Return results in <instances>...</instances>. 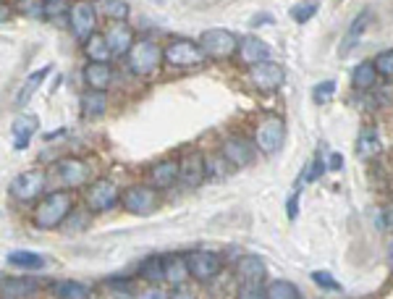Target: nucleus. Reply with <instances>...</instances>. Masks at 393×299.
<instances>
[{
    "label": "nucleus",
    "mask_w": 393,
    "mask_h": 299,
    "mask_svg": "<svg viewBox=\"0 0 393 299\" xmlns=\"http://www.w3.org/2000/svg\"><path fill=\"white\" fill-rule=\"evenodd\" d=\"M52 294L58 299H87L89 297V286L79 281H58L52 283Z\"/></svg>",
    "instance_id": "nucleus-32"
},
{
    "label": "nucleus",
    "mask_w": 393,
    "mask_h": 299,
    "mask_svg": "<svg viewBox=\"0 0 393 299\" xmlns=\"http://www.w3.org/2000/svg\"><path fill=\"white\" fill-rule=\"evenodd\" d=\"M223 158L236 165V168H247L255 161V145L244 137H231L223 142Z\"/></svg>",
    "instance_id": "nucleus-13"
},
{
    "label": "nucleus",
    "mask_w": 393,
    "mask_h": 299,
    "mask_svg": "<svg viewBox=\"0 0 393 299\" xmlns=\"http://www.w3.org/2000/svg\"><path fill=\"white\" fill-rule=\"evenodd\" d=\"M189 260V273L194 276L196 281H210L221 273V257L210 252V249H196L187 257Z\"/></svg>",
    "instance_id": "nucleus-11"
},
{
    "label": "nucleus",
    "mask_w": 393,
    "mask_h": 299,
    "mask_svg": "<svg viewBox=\"0 0 393 299\" xmlns=\"http://www.w3.org/2000/svg\"><path fill=\"white\" fill-rule=\"evenodd\" d=\"M181 171H179V181L184 184V187L194 189L202 184V179H205V171H207V161L202 158L199 153H187L184 158H181Z\"/></svg>",
    "instance_id": "nucleus-14"
},
{
    "label": "nucleus",
    "mask_w": 393,
    "mask_h": 299,
    "mask_svg": "<svg viewBox=\"0 0 393 299\" xmlns=\"http://www.w3.org/2000/svg\"><path fill=\"white\" fill-rule=\"evenodd\" d=\"M388 268L393 271V234H391V239H388Z\"/></svg>",
    "instance_id": "nucleus-47"
},
{
    "label": "nucleus",
    "mask_w": 393,
    "mask_h": 299,
    "mask_svg": "<svg viewBox=\"0 0 393 299\" xmlns=\"http://www.w3.org/2000/svg\"><path fill=\"white\" fill-rule=\"evenodd\" d=\"M94 24H97V11H94L92 3H84V0H79L71 6V13H69V26L74 37L87 43L89 37L94 35Z\"/></svg>",
    "instance_id": "nucleus-7"
},
{
    "label": "nucleus",
    "mask_w": 393,
    "mask_h": 299,
    "mask_svg": "<svg viewBox=\"0 0 393 299\" xmlns=\"http://www.w3.org/2000/svg\"><path fill=\"white\" fill-rule=\"evenodd\" d=\"M121 205L134 215H150L157 207V192L153 187H142V184L128 187L121 197Z\"/></svg>",
    "instance_id": "nucleus-9"
},
{
    "label": "nucleus",
    "mask_w": 393,
    "mask_h": 299,
    "mask_svg": "<svg viewBox=\"0 0 393 299\" xmlns=\"http://www.w3.org/2000/svg\"><path fill=\"white\" fill-rule=\"evenodd\" d=\"M48 71H50V66H45V69L35 71V74H32V77H29L24 85H21V89H18V94H16V105H18V108H24V105L32 100V94L37 92V87L43 85V79L48 77Z\"/></svg>",
    "instance_id": "nucleus-31"
},
{
    "label": "nucleus",
    "mask_w": 393,
    "mask_h": 299,
    "mask_svg": "<svg viewBox=\"0 0 393 299\" xmlns=\"http://www.w3.org/2000/svg\"><path fill=\"white\" fill-rule=\"evenodd\" d=\"M71 207H74V195L71 192H50L37 205L35 226L37 229H58L71 215Z\"/></svg>",
    "instance_id": "nucleus-1"
},
{
    "label": "nucleus",
    "mask_w": 393,
    "mask_h": 299,
    "mask_svg": "<svg viewBox=\"0 0 393 299\" xmlns=\"http://www.w3.org/2000/svg\"><path fill=\"white\" fill-rule=\"evenodd\" d=\"M317 13V3L315 0H304V3H299V6H294L291 9V18L294 21H299V24H304V21H309V18Z\"/></svg>",
    "instance_id": "nucleus-35"
},
{
    "label": "nucleus",
    "mask_w": 393,
    "mask_h": 299,
    "mask_svg": "<svg viewBox=\"0 0 393 299\" xmlns=\"http://www.w3.org/2000/svg\"><path fill=\"white\" fill-rule=\"evenodd\" d=\"M105 40H108L113 58H123L134 48V32H131V26L126 21H111L108 32H105Z\"/></svg>",
    "instance_id": "nucleus-12"
},
{
    "label": "nucleus",
    "mask_w": 393,
    "mask_h": 299,
    "mask_svg": "<svg viewBox=\"0 0 393 299\" xmlns=\"http://www.w3.org/2000/svg\"><path fill=\"white\" fill-rule=\"evenodd\" d=\"M377 79V69H375V60H362L359 66H354V74H351V85L354 89L365 92V89H372Z\"/></svg>",
    "instance_id": "nucleus-24"
},
{
    "label": "nucleus",
    "mask_w": 393,
    "mask_h": 299,
    "mask_svg": "<svg viewBox=\"0 0 393 299\" xmlns=\"http://www.w3.org/2000/svg\"><path fill=\"white\" fill-rule=\"evenodd\" d=\"M265 299H299V289L291 281H273L265 289Z\"/></svg>",
    "instance_id": "nucleus-33"
},
{
    "label": "nucleus",
    "mask_w": 393,
    "mask_h": 299,
    "mask_svg": "<svg viewBox=\"0 0 393 299\" xmlns=\"http://www.w3.org/2000/svg\"><path fill=\"white\" fill-rule=\"evenodd\" d=\"M45 3H48V0H21V3H18V11H21L24 16L45 18Z\"/></svg>",
    "instance_id": "nucleus-36"
},
{
    "label": "nucleus",
    "mask_w": 393,
    "mask_h": 299,
    "mask_svg": "<svg viewBox=\"0 0 393 299\" xmlns=\"http://www.w3.org/2000/svg\"><path fill=\"white\" fill-rule=\"evenodd\" d=\"M383 223L393 231V202H388V205L383 207Z\"/></svg>",
    "instance_id": "nucleus-44"
},
{
    "label": "nucleus",
    "mask_w": 393,
    "mask_h": 299,
    "mask_svg": "<svg viewBox=\"0 0 393 299\" xmlns=\"http://www.w3.org/2000/svg\"><path fill=\"white\" fill-rule=\"evenodd\" d=\"M249 82H252L257 89H262V92H275V89L286 82V71H283L281 63L265 60V63H257V66L249 69Z\"/></svg>",
    "instance_id": "nucleus-8"
},
{
    "label": "nucleus",
    "mask_w": 393,
    "mask_h": 299,
    "mask_svg": "<svg viewBox=\"0 0 393 299\" xmlns=\"http://www.w3.org/2000/svg\"><path fill=\"white\" fill-rule=\"evenodd\" d=\"M55 173H58V179L69 189L82 187V184L89 179V168H87V163L79 161V158H63V161H58L55 163Z\"/></svg>",
    "instance_id": "nucleus-15"
},
{
    "label": "nucleus",
    "mask_w": 393,
    "mask_h": 299,
    "mask_svg": "<svg viewBox=\"0 0 393 299\" xmlns=\"http://www.w3.org/2000/svg\"><path fill=\"white\" fill-rule=\"evenodd\" d=\"M171 299H194V294H192V291H187V289H176L171 294Z\"/></svg>",
    "instance_id": "nucleus-45"
},
{
    "label": "nucleus",
    "mask_w": 393,
    "mask_h": 299,
    "mask_svg": "<svg viewBox=\"0 0 393 299\" xmlns=\"http://www.w3.org/2000/svg\"><path fill=\"white\" fill-rule=\"evenodd\" d=\"M205 50L199 48V43L194 40H187V37H179V40H171L168 48H165V63L173 66V69H196L205 63Z\"/></svg>",
    "instance_id": "nucleus-3"
},
{
    "label": "nucleus",
    "mask_w": 393,
    "mask_h": 299,
    "mask_svg": "<svg viewBox=\"0 0 393 299\" xmlns=\"http://www.w3.org/2000/svg\"><path fill=\"white\" fill-rule=\"evenodd\" d=\"M312 281L320 286V289H328V291H341V283L336 281L331 273H325V271H315L312 273Z\"/></svg>",
    "instance_id": "nucleus-39"
},
{
    "label": "nucleus",
    "mask_w": 393,
    "mask_h": 299,
    "mask_svg": "<svg viewBox=\"0 0 393 299\" xmlns=\"http://www.w3.org/2000/svg\"><path fill=\"white\" fill-rule=\"evenodd\" d=\"M265 263H262V257L257 255H244L236 265V273H239V281L241 283H262L265 278Z\"/></svg>",
    "instance_id": "nucleus-21"
},
{
    "label": "nucleus",
    "mask_w": 393,
    "mask_h": 299,
    "mask_svg": "<svg viewBox=\"0 0 393 299\" xmlns=\"http://www.w3.org/2000/svg\"><path fill=\"white\" fill-rule=\"evenodd\" d=\"M341 155H331V163H328V168H331V171H338V168H341Z\"/></svg>",
    "instance_id": "nucleus-46"
},
{
    "label": "nucleus",
    "mask_w": 393,
    "mask_h": 299,
    "mask_svg": "<svg viewBox=\"0 0 393 299\" xmlns=\"http://www.w3.org/2000/svg\"><path fill=\"white\" fill-rule=\"evenodd\" d=\"M286 139V124L281 116H265L255 131V145L265 155H275L283 147Z\"/></svg>",
    "instance_id": "nucleus-5"
},
{
    "label": "nucleus",
    "mask_w": 393,
    "mask_h": 299,
    "mask_svg": "<svg viewBox=\"0 0 393 299\" xmlns=\"http://www.w3.org/2000/svg\"><path fill=\"white\" fill-rule=\"evenodd\" d=\"M239 299H265V291H262V283H241Z\"/></svg>",
    "instance_id": "nucleus-41"
},
{
    "label": "nucleus",
    "mask_w": 393,
    "mask_h": 299,
    "mask_svg": "<svg viewBox=\"0 0 393 299\" xmlns=\"http://www.w3.org/2000/svg\"><path fill=\"white\" fill-rule=\"evenodd\" d=\"M45 184H48V173L43 168H29V171H21L16 179L11 181L9 192L16 197L18 202H32L45 192Z\"/></svg>",
    "instance_id": "nucleus-6"
},
{
    "label": "nucleus",
    "mask_w": 393,
    "mask_h": 299,
    "mask_svg": "<svg viewBox=\"0 0 393 299\" xmlns=\"http://www.w3.org/2000/svg\"><path fill=\"white\" fill-rule=\"evenodd\" d=\"M79 105H82V113H84L87 119H100L105 113V108H108V97H105V92H100V89H87V92L82 94Z\"/></svg>",
    "instance_id": "nucleus-23"
},
{
    "label": "nucleus",
    "mask_w": 393,
    "mask_h": 299,
    "mask_svg": "<svg viewBox=\"0 0 393 299\" xmlns=\"http://www.w3.org/2000/svg\"><path fill=\"white\" fill-rule=\"evenodd\" d=\"M189 273V260L187 257H181V255H168L165 257V281H171L179 286Z\"/></svg>",
    "instance_id": "nucleus-27"
},
{
    "label": "nucleus",
    "mask_w": 393,
    "mask_h": 299,
    "mask_svg": "<svg viewBox=\"0 0 393 299\" xmlns=\"http://www.w3.org/2000/svg\"><path fill=\"white\" fill-rule=\"evenodd\" d=\"M199 48L205 50L207 58L223 60V58H231L233 53L239 50V40L228 29H207L199 37Z\"/></svg>",
    "instance_id": "nucleus-4"
},
{
    "label": "nucleus",
    "mask_w": 393,
    "mask_h": 299,
    "mask_svg": "<svg viewBox=\"0 0 393 299\" xmlns=\"http://www.w3.org/2000/svg\"><path fill=\"white\" fill-rule=\"evenodd\" d=\"M179 171H181L179 161H162V163H157V165H153L150 181H153L155 189H168L179 181Z\"/></svg>",
    "instance_id": "nucleus-22"
},
{
    "label": "nucleus",
    "mask_w": 393,
    "mask_h": 299,
    "mask_svg": "<svg viewBox=\"0 0 393 299\" xmlns=\"http://www.w3.org/2000/svg\"><path fill=\"white\" fill-rule=\"evenodd\" d=\"M3 299H29L37 291V281L29 276H16V278H3L0 283Z\"/></svg>",
    "instance_id": "nucleus-19"
},
{
    "label": "nucleus",
    "mask_w": 393,
    "mask_h": 299,
    "mask_svg": "<svg viewBox=\"0 0 393 299\" xmlns=\"http://www.w3.org/2000/svg\"><path fill=\"white\" fill-rule=\"evenodd\" d=\"M139 299H171V294H165V291H162L160 286L155 283V286H150L147 291H142V294H139Z\"/></svg>",
    "instance_id": "nucleus-42"
},
{
    "label": "nucleus",
    "mask_w": 393,
    "mask_h": 299,
    "mask_svg": "<svg viewBox=\"0 0 393 299\" xmlns=\"http://www.w3.org/2000/svg\"><path fill=\"white\" fill-rule=\"evenodd\" d=\"M69 0H48L45 3V18H69Z\"/></svg>",
    "instance_id": "nucleus-34"
},
{
    "label": "nucleus",
    "mask_w": 393,
    "mask_h": 299,
    "mask_svg": "<svg viewBox=\"0 0 393 299\" xmlns=\"http://www.w3.org/2000/svg\"><path fill=\"white\" fill-rule=\"evenodd\" d=\"M118 202V187L111 179H97L87 189V207L92 213H105Z\"/></svg>",
    "instance_id": "nucleus-10"
},
{
    "label": "nucleus",
    "mask_w": 393,
    "mask_h": 299,
    "mask_svg": "<svg viewBox=\"0 0 393 299\" xmlns=\"http://www.w3.org/2000/svg\"><path fill=\"white\" fill-rule=\"evenodd\" d=\"M139 278H145L150 283L165 281V257H147L145 263L139 265Z\"/></svg>",
    "instance_id": "nucleus-29"
},
{
    "label": "nucleus",
    "mask_w": 393,
    "mask_h": 299,
    "mask_svg": "<svg viewBox=\"0 0 393 299\" xmlns=\"http://www.w3.org/2000/svg\"><path fill=\"white\" fill-rule=\"evenodd\" d=\"M94 11L111 21H126L128 6L123 0H94Z\"/></svg>",
    "instance_id": "nucleus-28"
},
{
    "label": "nucleus",
    "mask_w": 393,
    "mask_h": 299,
    "mask_svg": "<svg viewBox=\"0 0 393 299\" xmlns=\"http://www.w3.org/2000/svg\"><path fill=\"white\" fill-rule=\"evenodd\" d=\"M383 147H380V139H377V131L372 126H367L357 139V155L362 161H372L377 153H380Z\"/></svg>",
    "instance_id": "nucleus-25"
},
{
    "label": "nucleus",
    "mask_w": 393,
    "mask_h": 299,
    "mask_svg": "<svg viewBox=\"0 0 393 299\" xmlns=\"http://www.w3.org/2000/svg\"><path fill=\"white\" fill-rule=\"evenodd\" d=\"M286 210H289L291 221H294V218L299 215V192H294V195L289 197V202H286Z\"/></svg>",
    "instance_id": "nucleus-43"
},
{
    "label": "nucleus",
    "mask_w": 393,
    "mask_h": 299,
    "mask_svg": "<svg viewBox=\"0 0 393 299\" xmlns=\"http://www.w3.org/2000/svg\"><path fill=\"white\" fill-rule=\"evenodd\" d=\"M333 92H336V82H333V79L320 82V85L315 87V92H312V100H315L317 105H323V103H328V100L333 97Z\"/></svg>",
    "instance_id": "nucleus-37"
},
{
    "label": "nucleus",
    "mask_w": 393,
    "mask_h": 299,
    "mask_svg": "<svg viewBox=\"0 0 393 299\" xmlns=\"http://www.w3.org/2000/svg\"><path fill=\"white\" fill-rule=\"evenodd\" d=\"M370 18H372L370 11H359L357 16H354V21L349 24V29H346V35H343V40H341V50H338V55H349V53L357 48V43L362 40V35L367 32Z\"/></svg>",
    "instance_id": "nucleus-18"
},
{
    "label": "nucleus",
    "mask_w": 393,
    "mask_h": 299,
    "mask_svg": "<svg viewBox=\"0 0 393 299\" xmlns=\"http://www.w3.org/2000/svg\"><path fill=\"white\" fill-rule=\"evenodd\" d=\"M325 171H328V165H325L323 155H317L315 161H312V165H309V173H307V176H301V179H299V184H301V181H304V184H309V181L320 179V176H323Z\"/></svg>",
    "instance_id": "nucleus-40"
},
{
    "label": "nucleus",
    "mask_w": 393,
    "mask_h": 299,
    "mask_svg": "<svg viewBox=\"0 0 393 299\" xmlns=\"http://www.w3.org/2000/svg\"><path fill=\"white\" fill-rule=\"evenodd\" d=\"M9 265L11 268H21V271H40L45 265V257L37 255V252H26V249H16V252H9Z\"/></svg>",
    "instance_id": "nucleus-26"
},
{
    "label": "nucleus",
    "mask_w": 393,
    "mask_h": 299,
    "mask_svg": "<svg viewBox=\"0 0 393 299\" xmlns=\"http://www.w3.org/2000/svg\"><path fill=\"white\" fill-rule=\"evenodd\" d=\"M84 53L89 55V60H100V63H108V60L113 58V53H111V48H108L105 35H97V32H94V35L84 43Z\"/></svg>",
    "instance_id": "nucleus-30"
},
{
    "label": "nucleus",
    "mask_w": 393,
    "mask_h": 299,
    "mask_svg": "<svg viewBox=\"0 0 393 299\" xmlns=\"http://www.w3.org/2000/svg\"><path fill=\"white\" fill-rule=\"evenodd\" d=\"M239 58L249 69L257 63H265V60H270V45L260 37H244L239 43Z\"/></svg>",
    "instance_id": "nucleus-16"
},
{
    "label": "nucleus",
    "mask_w": 393,
    "mask_h": 299,
    "mask_svg": "<svg viewBox=\"0 0 393 299\" xmlns=\"http://www.w3.org/2000/svg\"><path fill=\"white\" fill-rule=\"evenodd\" d=\"M84 82L89 89H100L105 92L113 82V69L111 63H100V60H89V66L84 69Z\"/></svg>",
    "instance_id": "nucleus-20"
},
{
    "label": "nucleus",
    "mask_w": 393,
    "mask_h": 299,
    "mask_svg": "<svg viewBox=\"0 0 393 299\" xmlns=\"http://www.w3.org/2000/svg\"><path fill=\"white\" fill-rule=\"evenodd\" d=\"M375 69H377V74L380 77H385V79H393V50H385V53H380L375 58Z\"/></svg>",
    "instance_id": "nucleus-38"
},
{
    "label": "nucleus",
    "mask_w": 393,
    "mask_h": 299,
    "mask_svg": "<svg viewBox=\"0 0 393 299\" xmlns=\"http://www.w3.org/2000/svg\"><path fill=\"white\" fill-rule=\"evenodd\" d=\"M165 60V50H160V45L150 43V40H137L131 53L126 55L128 71L137 77H150L160 69V63Z\"/></svg>",
    "instance_id": "nucleus-2"
},
{
    "label": "nucleus",
    "mask_w": 393,
    "mask_h": 299,
    "mask_svg": "<svg viewBox=\"0 0 393 299\" xmlns=\"http://www.w3.org/2000/svg\"><path fill=\"white\" fill-rule=\"evenodd\" d=\"M37 126H40V119H37V116H29V113H24V116H16V119H13V124H11L13 150H26V145H29V142H32V137H35Z\"/></svg>",
    "instance_id": "nucleus-17"
}]
</instances>
